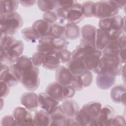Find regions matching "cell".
I'll list each match as a JSON object with an SVG mask.
<instances>
[{"label": "cell", "mask_w": 126, "mask_h": 126, "mask_svg": "<svg viewBox=\"0 0 126 126\" xmlns=\"http://www.w3.org/2000/svg\"><path fill=\"white\" fill-rule=\"evenodd\" d=\"M0 62L12 65L22 56L24 44L22 40H16L13 36L0 34Z\"/></svg>", "instance_id": "obj_1"}, {"label": "cell", "mask_w": 126, "mask_h": 126, "mask_svg": "<svg viewBox=\"0 0 126 126\" xmlns=\"http://www.w3.org/2000/svg\"><path fill=\"white\" fill-rule=\"evenodd\" d=\"M98 27L109 36L110 40L116 39L125 33V18L121 15L117 14L100 20Z\"/></svg>", "instance_id": "obj_2"}, {"label": "cell", "mask_w": 126, "mask_h": 126, "mask_svg": "<svg viewBox=\"0 0 126 126\" xmlns=\"http://www.w3.org/2000/svg\"><path fill=\"white\" fill-rule=\"evenodd\" d=\"M39 74L38 67L34 66L23 70H20L17 67L14 73L19 82L26 90L30 91H34L38 88L40 85Z\"/></svg>", "instance_id": "obj_3"}, {"label": "cell", "mask_w": 126, "mask_h": 126, "mask_svg": "<svg viewBox=\"0 0 126 126\" xmlns=\"http://www.w3.org/2000/svg\"><path fill=\"white\" fill-rule=\"evenodd\" d=\"M102 104L99 101L89 102L79 109L74 119L79 126H89L98 116Z\"/></svg>", "instance_id": "obj_4"}, {"label": "cell", "mask_w": 126, "mask_h": 126, "mask_svg": "<svg viewBox=\"0 0 126 126\" xmlns=\"http://www.w3.org/2000/svg\"><path fill=\"white\" fill-rule=\"evenodd\" d=\"M23 19L17 12L0 15V34L13 36L22 27Z\"/></svg>", "instance_id": "obj_5"}, {"label": "cell", "mask_w": 126, "mask_h": 126, "mask_svg": "<svg viewBox=\"0 0 126 126\" xmlns=\"http://www.w3.org/2000/svg\"><path fill=\"white\" fill-rule=\"evenodd\" d=\"M122 67V63L115 55L102 53L97 74L106 72L115 76H120Z\"/></svg>", "instance_id": "obj_6"}, {"label": "cell", "mask_w": 126, "mask_h": 126, "mask_svg": "<svg viewBox=\"0 0 126 126\" xmlns=\"http://www.w3.org/2000/svg\"><path fill=\"white\" fill-rule=\"evenodd\" d=\"M120 10L115 0H100L94 2V17L100 20L116 15Z\"/></svg>", "instance_id": "obj_7"}, {"label": "cell", "mask_w": 126, "mask_h": 126, "mask_svg": "<svg viewBox=\"0 0 126 126\" xmlns=\"http://www.w3.org/2000/svg\"><path fill=\"white\" fill-rule=\"evenodd\" d=\"M114 114V110L111 106L106 105L102 106L98 116L90 124L89 126H111L112 120Z\"/></svg>", "instance_id": "obj_8"}, {"label": "cell", "mask_w": 126, "mask_h": 126, "mask_svg": "<svg viewBox=\"0 0 126 126\" xmlns=\"http://www.w3.org/2000/svg\"><path fill=\"white\" fill-rule=\"evenodd\" d=\"M102 55V52L96 49L88 52L83 59L87 69L97 74Z\"/></svg>", "instance_id": "obj_9"}, {"label": "cell", "mask_w": 126, "mask_h": 126, "mask_svg": "<svg viewBox=\"0 0 126 126\" xmlns=\"http://www.w3.org/2000/svg\"><path fill=\"white\" fill-rule=\"evenodd\" d=\"M97 28L91 25H85L80 30L82 36L80 44L91 45L95 47V36Z\"/></svg>", "instance_id": "obj_10"}, {"label": "cell", "mask_w": 126, "mask_h": 126, "mask_svg": "<svg viewBox=\"0 0 126 126\" xmlns=\"http://www.w3.org/2000/svg\"><path fill=\"white\" fill-rule=\"evenodd\" d=\"M18 126H34L33 116L25 107H17L12 113Z\"/></svg>", "instance_id": "obj_11"}, {"label": "cell", "mask_w": 126, "mask_h": 126, "mask_svg": "<svg viewBox=\"0 0 126 126\" xmlns=\"http://www.w3.org/2000/svg\"><path fill=\"white\" fill-rule=\"evenodd\" d=\"M84 18L85 17L82 10V4L75 0L74 3L68 8L67 23L77 24Z\"/></svg>", "instance_id": "obj_12"}, {"label": "cell", "mask_w": 126, "mask_h": 126, "mask_svg": "<svg viewBox=\"0 0 126 126\" xmlns=\"http://www.w3.org/2000/svg\"><path fill=\"white\" fill-rule=\"evenodd\" d=\"M38 106L49 114L59 104V101L52 97L46 93L38 94Z\"/></svg>", "instance_id": "obj_13"}, {"label": "cell", "mask_w": 126, "mask_h": 126, "mask_svg": "<svg viewBox=\"0 0 126 126\" xmlns=\"http://www.w3.org/2000/svg\"><path fill=\"white\" fill-rule=\"evenodd\" d=\"M65 86H63L57 82H53L49 84L46 89L45 93L57 101H63L65 100Z\"/></svg>", "instance_id": "obj_14"}, {"label": "cell", "mask_w": 126, "mask_h": 126, "mask_svg": "<svg viewBox=\"0 0 126 126\" xmlns=\"http://www.w3.org/2000/svg\"><path fill=\"white\" fill-rule=\"evenodd\" d=\"M20 103L30 111H36L38 106V94L33 92H26L20 97Z\"/></svg>", "instance_id": "obj_15"}, {"label": "cell", "mask_w": 126, "mask_h": 126, "mask_svg": "<svg viewBox=\"0 0 126 126\" xmlns=\"http://www.w3.org/2000/svg\"><path fill=\"white\" fill-rule=\"evenodd\" d=\"M49 114L51 119L50 125L58 126H68V118L64 113L62 105H58Z\"/></svg>", "instance_id": "obj_16"}, {"label": "cell", "mask_w": 126, "mask_h": 126, "mask_svg": "<svg viewBox=\"0 0 126 126\" xmlns=\"http://www.w3.org/2000/svg\"><path fill=\"white\" fill-rule=\"evenodd\" d=\"M116 78V76L106 72L98 74L96 78V86L101 90H108L114 85Z\"/></svg>", "instance_id": "obj_17"}, {"label": "cell", "mask_w": 126, "mask_h": 126, "mask_svg": "<svg viewBox=\"0 0 126 126\" xmlns=\"http://www.w3.org/2000/svg\"><path fill=\"white\" fill-rule=\"evenodd\" d=\"M32 27L40 37V38L50 35L53 32V25L48 23L43 19L34 21Z\"/></svg>", "instance_id": "obj_18"}, {"label": "cell", "mask_w": 126, "mask_h": 126, "mask_svg": "<svg viewBox=\"0 0 126 126\" xmlns=\"http://www.w3.org/2000/svg\"><path fill=\"white\" fill-rule=\"evenodd\" d=\"M39 43H46L51 45L56 51L67 48L69 42L64 37L61 38H54L51 35L42 37L38 40Z\"/></svg>", "instance_id": "obj_19"}, {"label": "cell", "mask_w": 126, "mask_h": 126, "mask_svg": "<svg viewBox=\"0 0 126 126\" xmlns=\"http://www.w3.org/2000/svg\"><path fill=\"white\" fill-rule=\"evenodd\" d=\"M73 75L69 69L64 66H60L56 72V80L60 84L63 86L70 85Z\"/></svg>", "instance_id": "obj_20"}, {"label": "cell", "mask_w": 126, "mask_h": 126, "mask_svg": "<svg viewBox=\"0 0 126 126\" xmlns=\"http://www.w3.org/2000/svg\"><path fill=\"white\" fill-rule=\"evenodd\" d=\"M1 63L0 81L6 83L10 87L17 85L19 83L16 76L10 71L9 67L2 62Z\"/></svg>", "instance_id": "obj_21"}, {"label": "cell", "mask_w": 126, "mask_h": 126, "mask_svg": "<svg viewBox=\"0 0 126 126\" xmlns=\"http://www.w3.org/2000/svg\"><path fill=\"white\" fill-rule=\"evenodd\" d=\"M61 62L57 51L45 54L44 62L42 66L47 69L55 70L60 66Z\"/></svg>", "instance_id": "obj_22"}, {"label": "cell", "mask_w": 126, "mask_h": 126, "mask_svg": "<svg viewBox=\"0 0 126 126\" xmlns=\"http://www.w3.org/2000/svg\"><path fill=\"white\" fill-rule=\"evenodd\" d=\"M126 91L125 84H119L114 87L110 93L112 101L116 103H122L125 105Z\"/></svg>", "instance_id": "obj_23"}, {"label": "cell", "mask_w": 126, "mask_h": 126, "mask_svg": "<svg viewBox=\"0 0 126 126\" xmlns=\"http://www.w3.org/2000/svg\"><path fill=\"white\" fill-rule=\"evenodd\" d=\"M67 68L74 76H80L87 70L83 60L78 59H71L67 63Z\"/></svg>", "instance_id": "obj_24"}, {"label": "cell", "mask_w": 126, "mask_h": 126, "mask_svg": "<svg viewBox=\"0 0 126 126\" xmlns=\"http://www.w3.org/2000/svg\"><path fill=\"white\" fill-rule=\"evenodd\" d=\"M62 106L65 115L70 118H74L80 109L78 103L70 98L63 100Z\"/></svg>", "instance_id": "obj_25"}, {"label": "cell", "mask_w": 126, "mask_h": 126, "mask_svg": "<svg viewBox=\"0 0 126 126\" xmlns=\"http://www.w3.org/2000/svg\"><path fill=\"white\" fill-rule=\"evenodd\" d=\"M34 126H49L51 123L50 114L43 110H37L33 116Z\"/></svg>", "instance_id": "obj_26"}, {"label": "cell", "mask_w": 126, "mask_h": 126, "mask_svg": "<svg viewBox=\"0 0 126 126\" xmlns=\"http://www.w3.org/2000/svg\"><path fill=\"white\" fill-rule=\"evenodd\" d=\"M110 41L109 36L99 28H97L95 36V48L96 50L102 51Z\"/></svg>", "instance_id": "obj_27"}, {"label": "cell", "mask_w": 126, "mask_h": 126, "mask_svg": "<svg viewBox=\"0 0 126 126\" xmlns=\"http://www.w3.org/2000/svg\"><path fill=\"white\" fill-rule=\"evenodd\" d=\"M19 1L1 0L0 1V15L10 14L16 12L19 5Z\"/></svg>", "instance_id": "obj_28"}, {"label": "cell", "mask_w": 126, "mask_h": 126, "mask_svg": "<svg viewBox=\"0 0 126 126\" xmlns=\"http://www.w3.org/2000/svg\"><path fill=\"white\" fill-rule=\"evenodd\" d=\"M81 35L80 27L76 24L67 23L65 24L64 36L67 39L76 40Z\"/></svg>", "instance_id": "obj_29"}, {"label": "cell", "mask_w": 126, "mask_h": 126, "mask_svg": "<svg viewBox=\"0 0 126 126\" xmlns=\"http://www.w3.org/2000/svg\"><path fill=\"white\" fill-rule=\"evenodd\" d=\"M23 38L27 41L34 43L40 39V37L32 27H26L21 31Z\"/></svg>", "instance_id": "obj_30"}, {"label": "cell", "mask_w": 126, "mask_h": 126, "mask_svg": "<svg viewBox=\"0 0 126 126\" xmlns=\"http://www.w3.org/2000/svg\"><path fill=\"white\" fill-rule=\"evenodd\" d=\"M65 31V24L63 22H56L53 25V32L50 35L54 38H61L64 37Z\"/></svg>", "instance_id": "obj_31"}, {"label": "cell", "mask_w": 126, "mask_h": 126, "mask_svg": "<svg viewBox=\"0 0 126 126\" xmlns=\"http://www.w3.org/2000/svg\"><path fill=\"white\" fill-rule=\"evenodd\" d=\"M37 6L39 9L43 12L53 11L58 7L57 1L55 0H38Z\"/></svg>", "instance_id": "obj_32"}, {"label": "cell", "mask_w": 126, "mask_h": 126, "mask_svg": "<svg viewBox=\"0 0 126 126\" xmlns=\"http://www.w3.org/2000/svg\"><path fill=\"white\" fill-rule=\"evenodd\" d=\"M82 4V10L85 18L94 17V2L93 1H86Z\"/></svg>", "instance_id": "obj_33"}, {"label": "cell", "mask_w": 126, "mask_h": 126, "mask_svg": "<svg viewBox=\"0 0 126 126\" xmlns=\"http://www.w3.org/2000/svg\"><path fill=\"white\" fill-rule=\"evenodd\" d=\"M15 64L20 70H23L33 66L32 59L26 55H22Z\"/></svg>", "instance_id": "obj_34"}, {"label": "cell", "mask_w": 126, "mask_h": 126, "mask_svg": "<svg viewBox=\"0 0 126 126\" xmlns=\"http://www.w3.org/2000/svg\"><path fill=\"white\" fill-rule=\"evenodd\" d=\"M56 51L61 63H68L72 59V52L67 49V48L61 49Z\"/></svg>", "instance_id": "obj_35"}, {"label": "cell", "mask_w": 126, "mask_h": 126, "mask_svg": "<svg viewBox=\"0 0 126 126\" xmlns=\"http://www.w3.org/2000/svg\"><path fill=\"white\" fill-rule=\"evenodd\" d=\"M80 77L84 88L88 87L93 82V75L91 71L87 70L82 75H80Z\"/></svg>", "instance_id": "obj_36"}, {"label": "cell", "mask_w": 126, "mask_h": 126, "mask_svg": "<svg viewBox=\"0 0 126 126\" xmlns=\"http://www.w3.org/2000/svg\"><path fill=\"white\" fill-rule=\"evenodd\" d=\"M45 54L39 52L34 53L32 57V61L34 66L38 67L42 65L44 60Z\"/></svg>", "instance_id": "obj_37"}, {"label": "cell", "mask_w": 126, "mask_h": 126, "mask_svg": "<svg viewBox=\"0 0 126 126\" xmlns=\"http://www.w3.org/2000/svg\"><path fill=\"white\" fill-rule=\"evenodd\" d=\"M42 18L44 20L52 25L56 23L58 19L55 11L44 12L42 15Z\"/></svg>", "instance_id": "obj_38"}, {"label": "cell", "mask_w": 126, "mask_h": 126, "mask_svg": "<svg viewBox=\"0 0 126 126\" xmlns=\"http://www.w3.org/2000/svg\"><path fill=\"white\" fill-rule=\"evenodd\" d=\"M36 50L37 52L46 54L51 52H56L55 49L50 44L46 43H39L36 46Z\"/></svg>", "instance_id": "obj_39"}, {"label": "cell", "mask_w": 126, "mask_h": 126, "mask_svg": "<svg viewBox=\"0 0 126 126\" xmlns=\"http://www.w3.org/2000/svg\"><path fill=\"white\" fill-rule=\"evenodd\" d=\"M70 85L74 88L76 91H80L84 89L80 76L73 75Z\"/></svg>", "instance_id": "obj_40"}, {"label": "cell", "mask_w": 126, "mask_h": 126, "mask_svg": "<svg viewBox=\"0 0 126 126\" xmlns=\"http://www.w3.org/2000/svg\"><path fill=\"white\" fill-rule=\"evenodd\" d=\"M1 125L4 126H18L13 115H8L4 116L1 120Z\"/></svg>", "instance_id": "obj_41"}, {"label": "cell", "mask_w": 126, "mask_h": 126, "mask_svg": "<svg viewBox=\"0 0 126 126\" xmlns=\"http://www.w3.org/2000/svg\"><path fill=\"white\" fill-rule=\"evenodd\" d=\"M1 84V93H0V98H4L6 97L10 90V87L5 82L0 81Z\"/></svg>", "instance_id": "obj_42"}, {"label": "cell", "mask_w": 126, "mask_h": 126, "mask_svg": "<svg viewBox=\"0 0 126 126\" xmlns=\"http://www.w3.org/2000/svg\"><path fill=\"white\" fill-rule=\"evenodd\" d=\"M126 120L124 117L121 115L114 116L112 120L111 126H125Z\"/></svg>", "instance_id": "obj_43"}, {"label": "cell", "mask_w": 126, "mask_h": 126, "mask_svg": "<svg viewBox=\"0 0 126 126\" xmlns=\"http://www.w3.org/2000/svg\"><path fill=\"white\" fill-rule=\"evenodd\" d=\"M75 0H59L57 1L58 7L68 8L72 6Z\"/></svg>", "instance_id": "obj_44"}, {"label": "cell", "mask_w": 126, "mask_h": 126, "mask_svg": "<svg viewBox=\"0 0 126 126\" xmlns=\"http://www.w3.org/2000/svg\"><path fill=\"white\" fill-rule=\"evenodd\" d=\"M37 1L36 0H20L19 2L25 7H31L33 6Z\"/></svg>", "instance_id": "obj_45"}, {"label": "cell", "mask_w": 126, "mask_h": 126, "mask_svg": "<svg viewBox=\"0 0 126 126\" xmlns=\"http://www.w3.org/2000/svg\"><path fill=\"white\" fill-rule=\"evenodd\" d=\"M115 1L118 7H119L120 9L123 8L125 6V5L126 3V1H123V0H115Z\"/></svg>", "instance_id": "obj_46"}]
</instances>
